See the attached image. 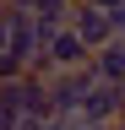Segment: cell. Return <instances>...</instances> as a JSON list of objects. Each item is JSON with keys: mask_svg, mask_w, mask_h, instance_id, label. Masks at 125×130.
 Masks as SVG:
<instances>
[{"mask_svg": "<svg viewBox=\"0 0 125 130\" xmlns=\"http://www.w3.org/2000/svg\"><path fill=\"white\" fill-rule=\"evenodd\" d=\"M44 71H92V49L76 38V27H60L49 43V65Z\"/></svg>", "mask_w": 125, "mask_h": 130, "instance_id": "7a4b0ae2", "label": "cell"}, {"mask_svg": "<svg viewBox=\"0 0 125 130\" xmlns=\"http://www.w3.org/2000/svg\"><path fill=\"white\" fill-rule=\"evenodd\" d=\"M92 71L103 81H114V87H125V38H114L109 49H98V54H92Z\"/></svg>", "mask_w": 125, "mask_h": 130, "instance_id": "3957f363", "label": "cell"}, {"mask_svg": "<svg viewBox=\"0 0 125 130\" xmlns=\"http://www.w3.org/2000/svg\"><path fill=\"white\" fill-rule=\"evenodd\" d=\"M71 27H76V38H82L92 54L98 49H109L120 38V27H114V11H103V6H87V0H76V16H71Z\"/></svg>", "mask_w": 125, "mask_h": 130, "instance_id": "6da1fadb", "label": "cell"}, {"mask_svg": "<svg viewBox=\"0 0 125 130\" xmlns=\"http://www.w3.org/2000/svg\"><path fill=\"white\" fill-rule=\"evenodd\" d=\"M38 130H60V125H38Z\"/></svg>", "mask_w": 125, "mask_h": 130, "instance_id": "277c9868", "label": "cell"}]
</instances>
